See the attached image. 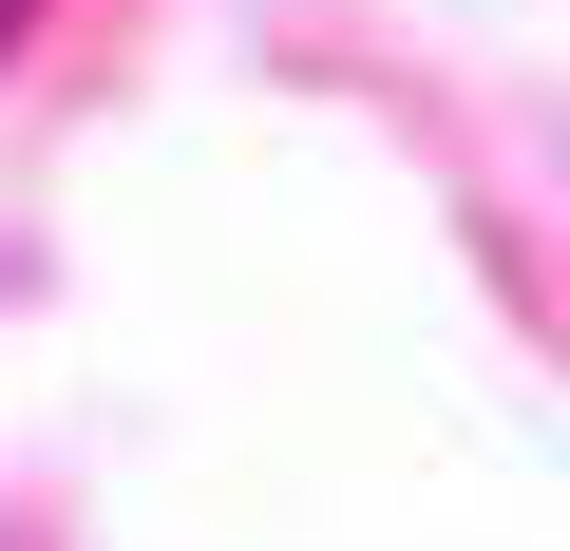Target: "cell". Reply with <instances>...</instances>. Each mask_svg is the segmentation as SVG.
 <instances>
[{"label": "cell", "mask_w": 570, "mask_h": 551, "mask_svg": "<svg viewBox=\"0 0 570 551\" xmlns=\"http://www.w3.org/2000/svg\"><path fill=\"white\" fill-rule=\"evenodd\" d=\"M0 39H20V0H0Z\"/></svg>", "instance_id": "obj_1"}]
</instances>
